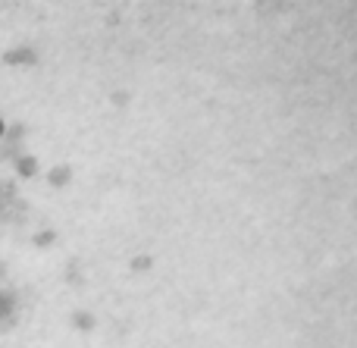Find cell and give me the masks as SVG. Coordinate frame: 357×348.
<instances>
[{"mask_svg":"<svg viewBox=\"0 0 357 348\" xmlns=\"http://www.w3.org/2000/svg\"><path fill=\"white\" fill-rule=\"evenodd\" d=\"M0 195L13 198V195H16V186H13V182H0Z\"/></svg>","mask_w":357,"mask_h":348,"instance_id":"cell-9","label":"cell"},{"mask_svg":"<svg viewBox=\"0 0 357 348\" xmlns=\"http://www.w3.org/2000/svg\"><path fill=\"white\" fill-rule=\"evenodd\" d=\"M47 182L54 188H66L69 182H73V167H69V163H60V167H54L47 173Z\"/></svg>","mask_w":357,"mask_h":348,"instance_id":"cell-3","label":"cell"},{"mask_svg":"<svg viewBox=\"0 0 357 348\" xmlns=\"http://www.w3.org/2000/svg\"><path fill=\"white\" fill-rule=\"evenodd\" d=\"M3 132H6V123H3V116H0V138H3Z\"/></svg>","mask_w":357,"mask_h":348,"instance_id":"cell-12","label":"cell"},{"mask_svg":"<svg viewBox=\"0 0 357 348\" xmlns=\"http://www.w3.org/2000/svg\"><path fill=\"white\" fill-rule=\"evenodd\" d=\"M3 63L6 66H16V69H29L38 63V54L31 47H13L3 54Z\"/></svg>","mask_w":357,"mask_h":348,"instance_id":"cell-1","label":"cell"},{"mask_svg":"<svg viewBox=\"0 0 357 348\" xmlns=\"http://www.w3.org/2000/svg\"><path fill=\"white\" fill-rule=\"evenodd\" d=\"M19 154H22V151H19V144H13V142H3V151H0V157H3V160H6V157H10V160H16Z\"/></svg>","mask_w":357,"mask_h":348,"instance_id":"cell-8","label":"cell"},{"mask_svg":"<svg viewBox=\"0 0 357 348\" xmlns=\"http://www.w3.org/2000/svg\"><path fill=\"white\" fill-rule=\"evenodd\" d=\"M113 104H129V94H126V91H116V94H113Z\"/></svg>","mask_w":357,"mask_h":348,"instance_id":"cell-10","label":"cell"},{"mask_svg":"<svg viewBox=\"0 0 357 348\" xmlns=\"http://www.w3.org/2000/svg\"><path fill=\"white\" fill-rule=\"evenodd\" d=\"M94 324H98V320H94V314H91V311H75V314H73V326H75V330L91 333V330H94Z\"/></svg>","mask_w":357,"mask_h":348,"instance_id":"cell-5","label":"cell"},{"mask_svg":"<svg viewBox=\"0 0 357 348\" xmlns=\"http://www.w3.org/2000/svg\"><path fill=\"white\" fill-rule=\"evenodd\" d=\"M6 280V264H0V282Z\"/></svg>","mask_w":357,"mask_h":348,"instance_id":"cell-11","label":"cell"},{"mask_svg":"<svg viewBox=\"0 0 357 348\" xmlns=\"http://www.w3.org/2000/svg\"><path fill=\"white\" fill-rule=\"evenodd\" d=\"M13 311H16V295L6 286H0V317H13Z\"/></svg>","mask_w":357,"mask_h":348,"instance_id":"cell-4","label":"cell"},{"mask_svg":"<svg viewBox=\"0 0 357 348\" xmlns=\"http://www.w3.org/2000/svg\"><path fill=\"white\" fill-rule=\"evenodd\" d=\"M129 267H132V273H148V270L154 267V257L151 255H135L129 261Z\"/></svg>","mask_w":357,"mask_h":348,"instance_id":"cell-6","label":"cell"},{"mask_svg":"<svg viewBox=\"0 0 357 348\" xmlns=\"http://www.w3.org/2000/svg\"><path fill=\"white\" fill-rule=\"evenodd\" d=\"M13 167H16L19 179H35L38 176V157L35 154H19L16 160H13Z\"/></svg>","mask_w":357,"mask_h":348,"instance_id":"cell-2","label":"cell"},{"mask_svg":"<svg viewBox=\"0 0 357 348\" xmlns=\"http://www.w3.org/2000/svg\"><path fill=\"white\" fill-rule=\"evenodd\" d=\"M31 242H35L38 248H50V245L56 242V229H44V232H35V236H31Z\"/></svg>","mask_w":357,"mask_h":348,"instance_id":"cell-7","label":"cell"}]
</instances>
